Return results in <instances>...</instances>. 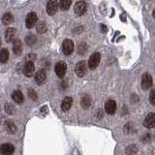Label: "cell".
Masks as SVG:
<instances>
[{
	"instance_id": "7",
	"label": "cell",
	"mask_w": 155,
	"mask_h": 155,
	"mask_svg": "<svg viewBox=\"0 0 155 155\" xmlns=\"http://www.w3.org/2000/svg\"><path fill=\"white\" fill-rule=\"evenodd\" d=\"M58 2L55 0H51V1H48L47 4V12L50 16H53L58 10Z\"/></svg>"
},
{
	"instance_id": "26",
	"label": "cell",
	"mask_w": 155,
	"mask_h": 155,
	"mask_svg": "<svg viewBox=\"0 0 155 155\" xmlns=\"http://www.w3.org/2000/svg\"><path fill=\"white\" fill-rule=\"evenodd\" d=\"M0 47H1V40H0Z\"/></svg>"
},
{
	"instance_id": "23",
	"label": "cell",
	"mask_w": 155,
	"mask_h": 155,
	"mask_svg": "<svg viewBox=\"0 0 155 155\" xmlns=\"http://www.w3.org/2000/svg\"><path fill=\"white\" fill-rule=\"evenodd\" d=\"M6 128H7V130L9 131L10 133H14L15 131H16V127H15V125L12 122H7L6 123Z\"/></svg>"
},
{
	"instance_id": "25",
	"label": "cell",
	"mask_w": 155,
	"mask_h": 155,
	"mask_svg": "<svg viewBox=\"0 0 155 155\" xmlns=\"http://www.w3.org/2000/svg\"><path fill=\"white\" fill-rule=\"evenodd\" d=\"M29 97H30L31 99L33 100H36L37 99V93L34 90H29Z\"/></svg>"
},
{
	"instance_id": "16",
	"label": "cell",
	"mask_w": 155,
	"mask_h": 155,
	"mask_svg": "<svg viewBox=\"0 0 155 155\" xmlns=\"http://www.w3.org/2000/svg\"><path fill=\"white\" fill-rule=\"evenodd\" d=\"M12 98L17 104H21L23 102V94L19 90H16L12 94Z\"/></svg>"
},
{
	"instance_id": "8",
	"label": "cell",
	"mask_w": 155,
	"mask_h": 155,
	"mask_svg": "<svg viewBox=\"0 0 155 155\" xmlns=\"http://www.w3.org/2000/svg\"><path fill=\"white\" fill-rule=\"evenodd\" d=\"M143 125H144V127H147L148 129L154 128V126H155V114L153 113H150L147 114V116L145 117V119L143 121Z\"/></svg>"
},
{
	"instance_id": "20",
	"label": "cell",
	"mask_w": 155,
	"mask_h": 155,
	"mask_svg": "<svg viewBox=\"0 0 155 155\" xmlns=\"http://www.w3.org/2000/svg\"><path fill=\"white\" fill-rule=\"evenodd\" d=\"M71 3L72 2L70 0H62V1H60V3L58 4V7H60L62 11H67V10L70 8Z\"/></svg>"
},
{
	"instance_id": "5",
	"label": "cell",
	"mask_w": 155,
	"mask_h": 155,
	"mask_svg": "<svg viewBox=\"0 0 155 155\" xmlns=\"http://www.w3.org/2000/svg\"><path fill=\"white\" fill-rule=\"evenodd\" d=\"M87 73V65L85 61H80L76 65V74L79 77H84Z\"/></svg>"
},
{
	"instance_id": "19",
	"label": "cell",
	"mask_w": 155,
	"mask_h": 155,
	"mask_svg": "<svg viewBox=\"0 0 155 155\" xmlns=\"http://www.w3.org/2000/svg\"><path fill=\"white\" fill-rule=\"evenodd\" d=\"M81 106L84 107V109H87L91 105V99H90V97L88 95H84L81 98Z\"/></svg>"
},
{
	"instance_id": "15",
	"label": "cell",
	"mask_w": 155,
	"mask_h": 155,
	"mask_svg": "<svg viewBox=\"0 0 155 155\" xmlns=\"http://www.w3.org/2000/svg\"><path fill=\"white\" fill-rule=\"evenodd\" d=\"M72 104H73V99L71 98V97H65V98L63 99L62 103H61L62 110H64V111L69 110L70 108L72 107Z\"/></svg>"
},
{
	"instance_id": "13",
	"label": "cell",
	"mask_w": 155,
	"mask_h": 155,
	"mask_svg": "<svg viewBox=\"0 0 155 155\" xmlns=\"http://www.w3.org/2000/svg\"><path fill=\"white\" fill-rule=\"evenodd\" d=\"M46 79H47V74L44 70H39L35 74V81L39 85L43 84L46 81Z\"/></svg>"
},
{
	"instance_id": "9",
	"label": "cell",
	"mask_w": 155,
	"mask_h": 155,
	"mask_svg": "<svg viewBox=\"0 0 155 155\" xmlns=\"http://www.w3.org/2000/svg\"><path fill=\"white\" fill-rule=\"evenodd\" d=\"M15 147L11 143H3L0 147V153L2 155H12L14 153Z\"/></svg>"
},
{
	"instance_id": "14",
	"label": "cell",
	"mask_w": 155,
	"mask_h": 155,
	"mask_svg": "<svg viewBox=\"0 0 155 155\" xmlns=\"http://www.w3.org/2000/svg\"><path fill=\"white\" fill-rule=\"evenodd\" d=\"M16 33H17V30L15 28H12V27L8 28L6 32H5V39H6V41L12 42L14 39L16 38Z\"/></svg>"
},
{
	"instance_id": "21",
	"label": "cell",
	"mask_w": 155,
	"mask_h": 155,
	"mask_svg": "<svg viewBox=\"0 0 155 155\" xmlns=\"http://www.w3.org/2000/svg\"><path fill=\"white\" fill-rule=\"evenodd\" d=\"M2 21H3V23H4V24H10V23H12L13 21H14L13 15H12V14H10V13L5 14L4 16H3Z\"/></svg>"
},
{
	"instance_id": "18",
	"label": "cell",
	"mask_w": 155,
	"mask_h": 155,
	"mask_svg": "<svg viewBox=\"0 0 155 155\" xmlns=\"http://www.w3.org/2000/svg\"><path fill=\"white\" fill-rule=\"evenodd\" d=\"M9 59V51L6 48H2L0 51V62L1 63H5L7 62Z\"/></svg>"
},
{
	"instance_id": "11",
	"label": "cell",
	"mask_w": 155,
	"mask_h": 155,
	"mask_svg": "<svg viewBox=\"0 0 155 155\" xmlns=\"http://www.w3.org/2000/svg\"><path fill=\"white\" fill-rule=\"evenodd\" d=\"M105 110L107 114H114L116 110V103L114 100H109L106 102L105 104Z\"/></svg>"
},
{
	"instance_id": "22",
	"label": "cell",
	"mask_w": 155,
	"mask_h": 155,
	"mask_svg": "<svg viewBox=\"0 0 155 155\" xmlns=\"http://www.w3.org/2000/svg\"><path fill=\"white\" fill-rule=\"evenodd\" d=\"M37 31L39 33H44L47 31V25L44 21H39L37 23Z\"/></svg>"
},
{
	"instance_id": "4",
	"label": "cell",
	"mask_w": 155,
	"mask_h": 155,
	"mask_svg": "<svg viewBox=\"0 0 155 155\" xmlns=\"http://www.w3.org/2000/svg\"><path fill=\"white\" fill-rule=\"evenodd\" d=\"M100 59H101V54H100V53L99 52H94L93 54L90 56L89 60H88V67H89V69L94 70L95 68L99 65Z\"/></svg>"
},
{
	"instance_id": "10",
	"label": "cell",
	"mask_w": 155,
	"mask_h": 155,
	"mask_svg": "<svg viewBox=\"0 0 155 155\" xmlns=\"http://www.w3.org/2000/svg\"><path fill=\"white\" fill-rule=\"evenodd\" d=\"M74 11L78 16H81L86 12V4L84 1H79L75 4Z\"/></svg>"
},
{
	"instance_id": "17",
	"label": "cell",
	"mask_w": 155,
	"mask_h": 155,
	"mask_svg": "<svg viewBox=\"0 0 155 155\" xmlns=\"http://www.w3.org/2000/svg\"><path fill=\"white\" fill-rule=\"evenodd\" d=\"M13 50H14V52L16 53L17 55H19L21 53V51H22V44L19 40H15L14 41V47H13Z\"/></svg>"
},
{
	"instance_id": "1",
	"label": "cell",
	"mask_w": 155,
	"mask_h": 155,
	"mask_svg": "<svg viewBox=\"0 0 155 155\" xmlns=\"http://www.w3.org/2000/svg\"><path fill=\"white\" fill-rule=\"evenodd\" d=\"M153 81H152V77L149 73H144L142 77V88L143 90H147L150 87L152 86Z\"/></svg>"
},
{
	"instance_id": "24",
	"label": "cell",
	"mask_w": 155,
	"mask_h": 155,
	"mask_svg": "<svg viewBox=\"0 0 155 155\" xmlns=\"http://www.w3.org/2000/svg\"><path fill=\"white\" fill-rule=\"evenodd\" d=\"M154 95H155V90L152 89L151 92H150V97H149V98H150V102H151L152 105L155 104V97H154Z\"/></svg>"
},
{
	"instance_id": "12",
	"label": "cell",
	"mask_w": 155,
	"mask_h": 155,
	"mask_svg": "<svg viewBox=\"0 0 155 155\" xmlns=\"http://www.w3.org/2000/svg\"><path fill=\"white\" fill-rule=\"evenodd\" d=\"M34 71H35V65H34V63L32 61L26 62V64L24 66V69H23L24 75L26 77H31L34 74Z\"/></svg>"
},
{
	"instance_id": "3",
	"label": "cell",
	"mask_w": 155,
	"mask_h": 155,
	"mask_svg": "<svg viewBox=\"0 0 155 155\" xmlns=\"http://www.w3.org/2000/svg\"><path fill=\"white\" fill-rule=\"evenodd\" d=\"M66 71H67V65H66V63L64 61H59V62L56 63V65H55V73H56V76L58 78L62 79V78L65 76Z\"/></svg>"
},
{
	"instance_id": "2",
	"label": "cell",
	"mask_w": 155,
	"mask_h": 155,
	"mask_svg": "<svg viewBox=\"0 0 155 155\" xmlns=\"http://www.w3.org/2000/svg\"><path fill=\"white\" fill-rule=\"evenodd\" d=\"M62 50L65 55H70L74 51V43L70 39H66L62 44Z\"/></svg>"
},
{
	"instance_id": "6",
	"label": "cell",
	"mask_w": 155,
	"mask_h": 155,
	"mask_svg": "<svg viewBox=\"0 0 155 155\" xmlns=\"http://www.w3.org/2000/svg\"><path fill=\"white\" fill-rule=\"evenodd\" d=\"M37 19H38V18H37L36 13H34V12L29 13L27 15V17H26V19H25V25H26V27L27 28H32L36 24Z\"/></svg>"
}]
</instances>
